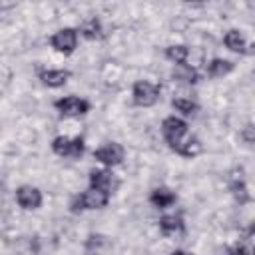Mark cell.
I'll use <instances>...</instances> for the list:
<instances>
[{"label": "cell", "instance_id": "6da1fadb", "mask_svg": "<svg viewBox=\"0 0 255 255\" xmlns=\"http://www.w3.org/2000/svg\"><path fill=\"white\" fill-rule=\"evenodd\" d=\"M161 131H163V137H165V141L169 143V147H171L173 151H177V147H179V145L185 141V137H187V124H185L183 120L175 118V116H169V118L163 120Z\"/></svg>", "mask_w": 255, "mask_h": 255}, {"label": "cell", "instance_id": "7a4b0ae2", "mask_svg": "<svg viewBox=\"0 0 255 255\" xmlns=\"http://www.w3.org/2000/svg\"><path fill=\"white\" fill-rule=\"evenodd\" d=\"M131 96H133V104L135 106L149 108L159 100V86L153 84V82H147V80H139V82L133 84Z\"/></svg>", "mask_w": 255, "mask_h": 255}, {"label": "cell", "instance_id": "3957f363", "mask_svg": "<svg viewBox=\"0 0 255 255\" xmlns=\"http://www.w3.org/2000/svg\"><path fill=\"white\" fill-rule=\"evenodd\" d=\"M108 201H110V195L108 193L90 187L82 195H78L74 199L72 207H74V211H78V209H102V207L108 205Z\"/></svg>", "mask_w": 255, "mask_h": 255}, {"label": "cell", "instance_id": "277c9868", "mask_svg": "<svg viewBox=\"0 0 255 255\" xmlns=\"http://www.w3.org/2000/svg\"><path fill=\"white\" fill-rule=\"evenodd\" d=\"M52 149L54 153L62 155V157H80L86 149V143L82 137H66V135H60L52 141Z\"/></svg>", "mask_w": 255, "mask_h": 255}, {"label": "cell", "instance_id": "5b68a950", "mask_svg": "<svg viewBox=\"0 0 255 255\" xmlns=\"http://www.w3.org/2000/svg\"><path fill=\"white\" fill-rule=\"evenodd\" d=\"M54 106L62 116H68V118H80V116H86L90 112V102H86L82 98H76V96L56 100Z\"/></svg>", "mask_w": 255, "mask_h": 255}, {"label": "cell", "instance_id": "8992f818", "mask_svg": "<svg viewBox=\"0 0 255 255\" xmlns=\"http://www.w3.org/2000/svg\"><path fill=\"white\" fill-rule=\"evenodd\" d=\"M76 44H78V32L74 28H62L50 38V46L62 54H72L76 50Z\"/></svg>", "mask_w": 255, "mask_h": 255}, {"label": "cell", "instance_id": "52a82bcc", "mask_svg": "<svg viewBox=\"0 0 255 255\" xmlns=\"http://www.w3.org/2000/svg\"><path fill=\"white\" fill-rule=\"evenodd\" d=\"M94 157L98 161H102L104 165H110L112 167V165L122 163V159H124V147L120 143H116V141H110V143L102 145L100 149H96L94 151Z\"/></svg>", "mask_w": 255, "mask_h": 255}, {"label": "cell", "instance_id": "ba28073f", "mask_svg": "<svg viewBox=\"0 0 255 255\" xmlns=\"http://www.w3.org/2000/svg\"><path fill=\"white\" fill-rule=\"evenodd\" d=\"M16 201L24 209H38L42 205V193L32 185H22L16 189Z\"/></svg>", "mask_w": 255, "mask_h": 255}, {"label": "cell", "instance_id": "9c48e42d", "mask_svg": "<svg viewBox=\"0 0 255 255\" xmlns=\"http://www.w3.org/2000/svg\"><path fill=\"white\" fill-rule=\"evenodd\" d=\"M90 187H94V189L104 191V193L110 195L114 191V187H116V177L108 169H94L90 173Z\"/></svg>", "mask_w": 255, "mask_h": 255}, {"label": "cell", "instance_id": "30bf717a", "mask_svg": "<svg viewBox=\"0 0 255 255\" xmlns=\"http://www.w3.org/2000/svg\"><path fill=\"white\" fill-rule=\"evenodd\" d=\"M38 76H40V80H42L44 86H48V88H60V86H64L68 82L70 72L68 70H42Z\"/></svg>", "mask_w": 255, "mask_h": 255}, {"label": "cell", "instance_id": "8fae6325", "mask_svg": "<svg viewBox=\"0 0 255 255\" xmlns=\"http://www.w3.org/2000/svg\"><path fill=\"white\" fill-rule=\"evenodd\" d=\"M175 199H177L175 193H173L171 189H167V187H155V189L149 193L151 205H155V207H159V209H165V207L173 205Z\"/></svg>", "mask_w": 255, "mask_h": 255}, {"label": "cell", "instance_id": "7c38bea8", "mask_svg": "<svg viewBox=\"0 0 255 255\" xmlns=\"http://www.w3.org/2000/svg\"><path fill=\"white\" fill-rule=\"evenodd\" d=\"M225 46L231 50V52H239V54H245L247 52V42H245V36L239 32V30H229L223 38Z\"/></svg>", "mask_w": 255, "mask_h": 255}, {"label": "cell", "instance_id": "4fadbf2b", "mask_svg": "<svg viewBox=\"0 0 255 255\" xmlns=\"http://www.w3.org/2000/svg\"><path fill=\"white\" fill-rule=\"evenodd\" d=\"M159 229H161L163 235H173V233L183 231V219H181V215H163L159 219Z\"/></svg>", "mask_w": 255, "mask_h": 255}, {"label": "cell", "instance_id": "5bb4252c", "mask_svg": "<svg viewBox=\"0 0 255 255\" xmlns=\"http://www.w3.org/2000/svg\"><path fill=\"white\" fill-rule=\"evenodd\" d=\"M233 70V62L229 60H223V58H213L209 64H207V74L211 78H221L225 74H229Z\"/></svg>", "mask_w": 255, "mask_h": 255}, {"label": "cell", "instance_id": "9a60e30c", "mask_svg": "<svg viewBox=\"0 0 255 255\" xmlns=\"http://www.w3.org/2000/svg\"><path fill=\"white\" fill-rule=\"evenodd\" d=\"M187 56H189V48L183 46V44H175V46L165 48V58L171 60L175 66H177V64H185Z\"/></svg>", "mask_w": 255, "mask_h": 255}, {"label": "cell", "instance_id": "2e32d148", "mask_svg": "<svg viewBox=\"0 0 255 255\" xmlns=\"http://www.w3.org/2000/svg\"><path fill=\"white\" fill-rule=\"evenodd\" d=\"M173 78L179 80V82H185V84H195L199 80L197 72L187 64H177L175 70H173Z\"/></svg>", "mask_w": 255, "mask_h": 255}, {"label": "cell", "instance_id": "e0dca14e", "mask_svg": "<svg viewBox=\"0 0 255 255\" xmlns=\"http://www.w3.org/2000/svg\"><path fill=\"white\" fill-rule=\"evenodd\" d=\"M80 32H82V36L88 38V40H98V38H102V26H100V20H98V18H90V20H86V22L82 24Z\"/></svg>", "mask_w": 255, "mask_h": 255}, {"label": "cell", "instance_id": "ac0fdd59", "mask_svg": "<svg viewBox=\"0 0 255 255\" xmlns=\"http://www.w3.org/2000/svg\"><path fill=\"white\" fill-rule=\"evenodd\" d=\"M171 106H173L177 112H181V114H187V116L197 112V104H195L193 100H189V98H173Z\"/></svg>", "mask_w": 255, "mask_h": 255}, {"label": "cell", "instance_id": "d6986e66", "mask_svg": "<svg viewBox=\"0 0 255 255\" xmlns=\"http://www.w3.org/2000/svg\"><path fill=\"white\" fill-rule=\"evenodd\" d=\"M231 193L235 195V199H237L239 203H247V201H249L247 187H245V183H243L241 179H235V181L231 183Z\"/></svg>", "mask_w": 255, "mask_h": 255}, {"label": "cell", "instance_id": "ffe728a7", "mask_svg": "<svg viewBox=\"0 0 255 255\" xmlns=\"http://www.w3.org/2000/svg\"><path fill=\"white\" fill-rule=\"evenodd\" d=\"M229 255H251V249L247 245H243V243H237V245H233L229 249Z\"/></svg>", "mask_w": 255, "mask_h": 255}, {"label": "cell", "instance_id": "44dd1931", "mask_svg": "<svg viewBox=\"0 0 255 255\" xmlns=\"http://www.w3.org/2000/svg\"><path fill=\"white\" fill-rule=\"evenodd\" d=\"M243 137L247 143H253V126H247L245 131H243Z\"/></svg>", "mask_w": 255, "mask_h": 255}, {"label": "cell", "instance_id": "7402d4cb", "mask_svg": "<svg viewBox=\"0 0 255 255\" xmlns=\"http://www.w3.org/2000/svg\"><path fill=\"white\" fill-rule=\"evenodd\" d=\"M171 255H191V253H185V251H173Z\"/></svg>", "mask_w": 255, "mask_h": 255}]
</instances>
